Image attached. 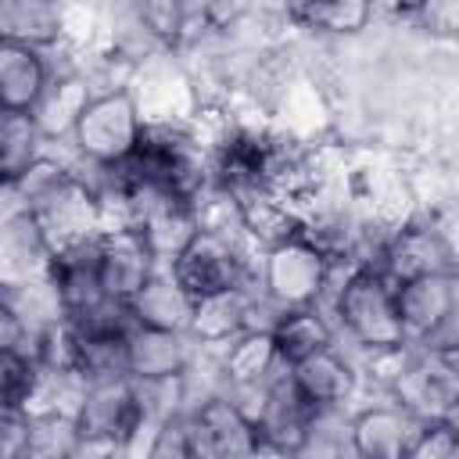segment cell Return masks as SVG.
Here are the masks:
<instances>
[{"mask_svg":"<svg viewBox=\"0 0 459 459\" xmlns=\"http://www.w3.org/2000/svg\"><path fill=\"white\" fill-rule=\"evenodd\" d=\"M333 316L341 330L366 351H398L409 348L394 305V283L373 265V262H351L337 294H333Z\"/></svg>","mask_w":459,"mask_h":459,"instance_id":"obj_1","label":"cell"},{"mask_svg":"<svg viewBox=\"0 0 459 459\" xmlns=\"http://www.w3.org/2000/svg\"><path fill=\"white\" fill-rule=\"evenodd\" d=\"M140 133L143 111L136 93L129 86H111L104 93H90L68 136L90 169H118L136 151Z\"/></svg>","mask_w":459,"mask_h":459,"instance_id":"obj_2","label":"cell"},{"mask_svg":"<svg viewBox=\"0 0 459 459\" xmlns=\"http://www.w3.org/2000/svg\"><path fill=\"white\" fill-rule=\"evenodd\" d=\"M247 237L240 230H197V237L169 262V273L190 298L233 290V287H255L258 258H251Z\"/></svg>","mask_w":459,"mask_h":459,"instance_id":"obj_3","label":"cell"},{"mask_svg":"<svg viewBox=\"0 0 459 459\" xmlns=\"http://www.w3.org/2000/svg\"><path fill=\"white\" fill-rule=\"evenodd\" d=\"M333 269L337 265L308 237L294 233V237H287V240H280V244L262 251L255 287L276 312L312 308L326 294Z\"/></svg>","mask_w":459,"mask_h":459,"instance_id":"obj_4","label":"cell"},{"mask_svg":"<svg viewBox=\"0 0 459 459\" xmlns=\"http://www.w3.org/2000/svg\"><path fill=\"white\" fill-rule=\"evenodd\" d=\"M79 448L90 455H122L140 423V391L129 377L86 380L72 412Z\"/></svg>","mask_w":459,"mask_h":459,"instance_id":"obj_5","label":"cell"},{"mask_svg":"<svg viewBox=\"0 0 459 459\" xmlns=\"http://www.w3.org/2000/svg\"><path fill=\"white\" fill-rule=\"evenodd\" d=\"M391 402L416 423L455 420L459 402V351L409 348L398 373L391 377Z\"/></svg>","mask_w":459,"mask_h":459,"instance_id":"obj_6","label":"cell"},{"mask_svg":"<svg viewBox=\"0 0 459 459\" xmlns=\"http://www.w3.org/2000/svg\"><path fill=\"white\" fill-rule=\"evenodd\" d=\"M455 273H430L394 283V305L409 348H445L455 344Z\"/></svg>","mask_w":459,"mask_h":459,"instance_id":"obj_7","label":"cell"},{"mask_svg":"<svg viewBox=\"0 0 459 459\" xmlns=\"http://www.w3.org/2000/svg\"><path fill=\"white\" fill-rule=\"evenodd\" d=\"M190 459H258V434L240 402L230 394H208L183 412Z\"/></svg>","mask_w":459,"mask_h":459,"instance_id":"obj_8","label":"cell"},{"mask_svg":"<svg viewBox=\"0 0 459 459\" xmlns=\"http://www.w3.org/2000/svg\"><path fill=\"white\" fill-rule=\"evenodd\" d=\"M258 434V448L262 455H276V459H294L312 445L319 412L290 387V380L283 377V369L258 387V405L247 412Z\"/></svg>","mask_w":459,"mask_h":459,"instance_id":"obj_9","label":"cell"},{"mask_svg":"<svg viewBox=\"0 0 459 459\" xmlns=\"http://www.w3.org/2000/svg\"><path fill=\"white\" fill-rule=\"evenodd\" d=\"M373 265L391 283H405V280L430 276V273H455L452 269V247H448L445 233L427 226V222H409V219L380 240Z\"/></svg>","mask_w":459,"mask_h":459,"instance_id":"obj_10","label":"cell"},{"mask_svg":"<svg viewBox=\"0 0 459 459\" xmlns=\"http://www.w3.org/2000/svg\"><path fill=\"white\" fill-rule=\"evenodd\" d=\"M262 308H273L258 290L251 287H233V290H219V294H204L194 298V312H190V326L186 337L197 348H226L237 333L244 330H258L255 316Z\"/></svg>","mask_w":459,"mask_h":459,"instance_id":"obj_11","label":"cell"},{"mask_svg":"<svg viewBox=\"0 0 459 459\" xmlns=\"http://www.w3.org/2000/svg\"><path fill=\"white\" fill-rule=\"evenodd\" d=\"M154 269V255L133 230H111L97 240V280L108 301L129 305L147 287Z\"/></svg>","mask_w":459,"mask_h":459,"instance_id":"obj_12","label":"cell"},{"mask_svg":"<svg viewBox=\"0 0 459 459\" xmlns=\"http://www.w3.org/2000/svg\"><path fill=\"white\" fill-rule=\"evenodd\" d=\"M197 344L186 333H165V330H147V326H129V344H126V377L140 384L154 380H183L194 366Z\"/></svg>","mask_w":459,"mask_h":459,"instance_id":"obj_13","label":"cell"},{"mask_svg":"<svg viewBox=\"0 0 459 459\" xmlns=\"http://www.w3.org/2000/svg\"><path fill=\"white\" fill-rule=\"evenodd\" d=\"M283 377L290 380V387H294L319 416L341 409L344 402H351L355 384H359L355 366H351L337 348H323V351H316V355H308V359L287 366Z\"/></svg>","mask_w":459,"mask_h":459,"instance_id":"obj_14","label":"cell"},{"mask_svg":"<svg viewBox=\"0 0 459 459\" xmlns=\"http://www.w3.org/2000/svg\"><path fill=\"white\" fill-rule=\"evenodd\" d=\"M416 420L394 402L366 405L348 423V448L355 459H405Z\"/></svg>","mask_w":459,"mask_h":459,"instance_id":"obj_15","label":"cell"},{"mask_svg":"<svg viewBox=\"0 0 459 459\" xmlns=\"http://www.w3.org/2000/svg\"><path fill=\"white\" fill-rule=\"evenodd\" d=\"M126 308H129V319L136 326L165 330V333H186L190 312H194V298L176 283L169 265H158L154 276L147 280V287Z\"/></svg>","mask_w":459,"mask_h":459,"instance_id":"obj_16","label":"cell"},{"mask_svg":"<svg viewBox=\"0 0 459 459\" xmlns=\"http://www.w3.org/2000/svg\"><path fill=\"white\" fill-rule=\"evenodd\" d=\"M219 351V377L230 391H258L280 369L269 330H244Z\"/></svg>","mask_w":459,"mask_h":459,"instance_id":"obj_17","label":"cell"},{"mask_svg":"<svg viewBox=\"0 0 459 459\" xmlns=\"http://www.w3.org/2000/svg\"><path fill=\"white\" fill-rule=\"evenodd\" d=\"M65 39V7L39 0H0V43L47 54Z\"/></svg>","mask_w":459,"mask_h":459,"instance_id":"obj_18","label":"cell"},{"mask_svg":"<svg viewBox=\"0 0 459 459\" xmlns=\"http://www.w3.org/2000/svg\"><path fill=\"white\" fill-rule=\"evenodd\" d=\"M50 61L39 50L0 43V108L32 111L50 82Z\"/></svg>","mask_w":459,"mask_h":459,"instance_id":"obj_19","label":"cell"},{"mask_svg":"<svg viewBox=\"0 0 459 459\" xmlns=\"http://www.w3.org/2000/svg\"><path fill=\"white\" fill-rule=\"evenodd\" d=\"M269 337H273L280 369H287V366H294V362H301L323 348H333V330H330L326 316L319 312V305L280 312L269 326Z\"/></svg>","mask_w":459,"mask_h":459,"instance_id":"obj_20","label":"cell"},{"mask_svg":"<svg viewBox=\"0 0 459 459\" xmlns=\"http://www.w3.org/2000/svg\"><path fill=\"white\" fill-rule=\"evenodd\" d=\"M43 143L47 140H43L32 111L0 108V179L25 176L47 154Z\"/></svg>","mask_w":459,"mask_h":459,"instance_id":"obj_21","label":"cell"},{"mask_svg":"<svg viewBox=\"0 0 459 459\" xmlns=\"http://www.w3.org/2000/svg\"><path fill=\"white\" fill-rule=\"evenodd\" d=\"M287 18L298 22L301 29L326 36H359L377 18V7L366 0H319V4L305 0V4H290Z\"/></svg>","mask_w":459,"mask_h":459,"instance_id":"obj_22","label":"cell"},{"mask_svg":"<svg viewBox=\"0 0 459 459\" xmlns=\"http://www.w3.org/2000/svg\"><path fill=\"white\" fill-rule=\"evenodd\" d=\"M90 82L82 75H50L39 104L32 108V118L43 133V140H54V136H68L82 104L90 100Z\"/></svg>","mask_w":459,"mask_h":459,"instance_id":"obj_23","label":"cell"},{"mask_svg":"<svg viewBox=\"0 0 459 459\" xmlns=\"http://www.w3.org/2000/svg\"><path fill=\"white\" fill-rule=\"evenodd\" d=\"M197 18V7L186 4H172V0H154V4H140L133 7V22L140 25V32L154 43V47H176L190 36Z\"/></svg>","mask_w":459,"mask_h":459,"instance_id":"obj_24","label":"cell"},{"mask_svg":"<svg viewBox=\"0 0 459 459\" xmlns=\"http://www.w3.org/2000/svg\"><path fill=\"white\" fill-rule=\"evenodd\" d=\"M405 459H459V423L455 420L416 423Z\"/></svg>","mask_w":459,"mask_h":459,"instance_id":"obj_25","label":"cell"},{"mask_svg":"<svg viewBox=\"0 0 459 459\" xmlns=\"http://www.w3.org/2000/svg\"><path fill=\"white\" fill-rule=\"evenodd\" d=\"M32 416L22 405L0 402V459H29Z\"/></svg>","mask_w":459,"mask_h":459,"instance_id":"obj_26","label":"cell"},{"mask_svg":"<svg viewBox=\"0 0 459 459\" xmlns=\"http://www.w3.org/2000/svg\"><path fill=\"white\" fill-rule=\"evenodd\" d=\"M32 222V194L25 179H0V230Z\"/></svg>","mask_w":459,"mask_h":459,"instance_id":"obj_27","label":"cell"}]
</instances>
